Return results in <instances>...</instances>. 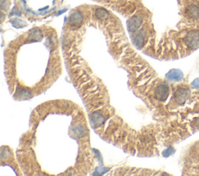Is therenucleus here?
<instances>
[{"mask_svg":"<svg viewBox=\"0 0 199 176\" xmlns=\"http://www.w3.org/2000/svg\"><path fill=\"white\" fill-rule=\"evenodd\" d=\"M184 172L191 175H199V141L191 145L186 153Z\"/></svg>","mask_w":199,"mask_h":176,"instance_id":"f257e3e1","label":"nucleus"},{"mask_svg":"<svg viewBox=\"0 0 199 176\" xmlns=\"http://www.w3.org/2000/svg\"><path fill=\"white\" fill-rule=\"evenodd\" d=\"M95 15L98 19H105L108 17V12H107V10H104V9H98L96 11Z\"/></svg>","mask_w":199,"mask_h":176,"instance_id":"6e6552de","label":"nucleus"},{"mask_svg":"<svg viewBox=\"0 0 199 176\" xmlns=\"http://www.w3.org/2000/svg\"><path fill=\"white\" fill-rule=\"evenodd\" d=\"M85 133H86V131H85V129L82 127V126H77V127L75 128V133H76L77 136H80V137L83 136L84 134H85Z\"/></svg>","mask_w":199,"mask_h":176,"instance_id":"1a4fd4ad","label":"nucleus"},{"mask_svg":"<svg viewBox=\"0 0 199 176\" xmlns=\"http://www.w3.org/2000/svg\"><path fill=\"white\" fill-rule=\"evenodd\" d=\"M83 16L82 14L79 12H74L71 15L69 18V23L72 26H79L83 21Z\"/></svg>","mask_w":199,"mask_h":176,"instance_id":"423d86ee","label":"nucleus"},{"mask_svg":"<svg viewBox=\"0 0 199 176\" xmlns=\"http://www.w3.org/2000/svg\"><path fill=\"white\" fill-rule=\"evenodd\" d=\"M104 120H105V118L101 113H98V112H94L92 114V121L96 127L101 126L104 123Z\"/></svg>","mask_w":199,"mask_h":176,"instance_id":"39448f33","label":"nucleus"},{"mask_svg":"<svg viewBox=\"0 0 199 176\" xmlns=\"http://www.w3.org/2000/svg\"><path fill=\"white\" fill-rule=\"evenodd\" d=\"M170 94V88L167 84L159 85L156 89L155 95L156 99L159 101H165L167 99Z\"/></svg>","mask_w":199,"mask_h":176,"instance_id":"f03ea898","label":"nucleus"},{"mask_svg":"<svg viewBox=\"0 0 199 176\" xmlns=\"http://www.w3.org/2000/svg\"><path fill=\"white\" fill-rule=\"evenodd\" d=\"M187 13L194 20H199V7L197 5L194 3L189 5L187 7Z\"/></svg>","mask_w":199,"mask_h":176,"instance_id":"20e7f679","label":"nucleus"},{"mask_svg":"<svg viewBox=\"0 0 199 176\" xmlns=\"http://www.w3.org/2000/svg\"><path fill=\"white\" fill-rule=\"evenodd\" d=\"M142 23V19L140 17H136L132 18L128 23V29L130 31L135 32L138 28L139 27V26Z\"/></svg>","mask_w":199,"mask_h":176,"instance_id":"0eeeda50","label":"nucleus"},{"mask_svg":"<svg viewBox=\"0 0 199 176\" xmlns=\"http://www.w3.org/2000/svg\"><path fill=\"white\" fill-rule=\"evenodd\" d=\"M166 78H167V80H169V81H179L183 79L184 75L179 70L173 69L171 70V71H170L169 73L167 74Z\"/></svg>","mask_w":199,"mask_h":176,"instance_id":"7ed1b4c3","label":"nucleus"}]
</instances>
